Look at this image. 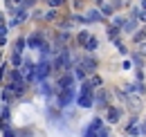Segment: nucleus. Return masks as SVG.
<instances>
[{
    "mask_svg": "<svg viewBox=\"0 0 146 137\" xmlns=\"http://www.w3.org/2000/svg\"><path fill=\"white\" fill-rule=\"evenodd\" d=\"M83 65H86L88 70H94V68H97V63H94L92 59H86V61H83Z\"/></svg>",
    "mask_w": 146,
    "mask_h": 137,
    "instance_id": "f257e3e1",
    "label": "nucleus"
},
{
    "mask_svg": "<svg viewBox=\"0 0 146 137\" xmlns=\"http://www.w3.org/2000/svg\"><path fill=\"white\" fill-rule=\"evenodd\" d=\"M58 2H61V0H50V5H58Z\"/></svg>",
    "mask_w": 146,
    "mask_h": 137,
    "instance_id": "f03ea898",
    "label": "nucleus"
}]
</instances>
